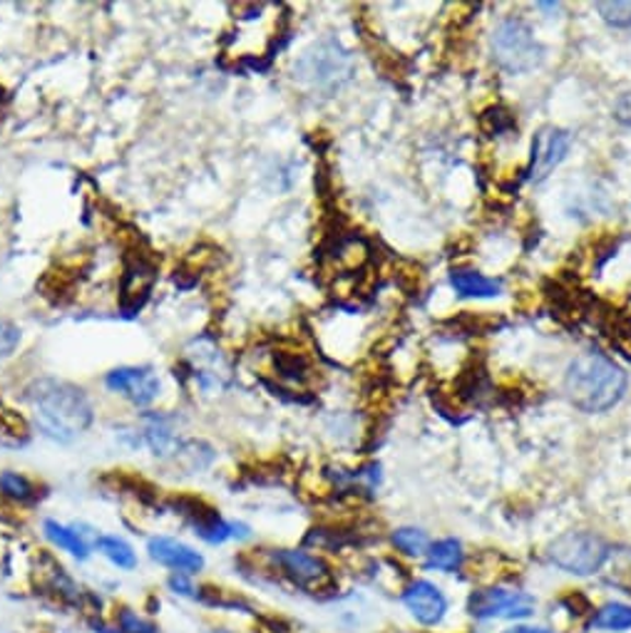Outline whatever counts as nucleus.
Returning <instances> with one entry per match:
<instances>
[{"mask_svg": "<svg viewBox=\"0 0 631 633\" xmlns=\"http://www.w3.org/2000/svg\"><path fill=\"white\" fill-rule=\"evenodd\" d=\"M25 398L31 402L38 427L58 443H70V439L80 437L93 422V406H90L87 396L66 380H35L27 388Z\"/></svg>", "mask_w": 631, "mask_h": 633, "instance_id": "obj_1", "label": "nucleus"}, {"mask_svg": "<svg viewBox=\"0 0 631 633\" xmlns=\"http://www.w3.org/2000/svg\"><path fill=\"white\" fill-rule=\"evenodd\" d=\"M627 390V373L607 355L587 351L574 357L564 375V392L582 412H607Z\"/></svg>", "mask_w": 631, "mask_h": 633, "instance_id": "obj_2", "label": "nucleus"}, {"mask_svg": "<svg viewBox=\"0 0 631 633\" xmlns=\"http://www.w3.org/2000/svg\"><path fill=\"white\" fill-rule=\"evenodd\" d=\"M539 601L533 591L515 584L475 586L465 599V617L475 623H527L537 617Z\"/></svg>", "mask_w": 631, "mask_h": 633, "instance_id": "obj_3", "label": "nucleus"}, {"mask_svg": "<svg viewBox=\"0 0 631 633\" xmlns=\"http://www.w3.org/2000/svg\"><path fill=\"white\" fill-rule=\"evenodd\" d=\"M547 562L564 574L589 579L611 559V544L594 531H564L547 544Z\"/></svg>", "mask_w": 631, "mask_h": 633, "instance_id": "obj_4", "label": "nucleus"}, {"mask_svg": "<svg viewBox=\"0 0 631 633\" xmlns=\"http://www.w3.org/2000/svg\"><path fill=\"white\" fill-rule=\"evenodd\" d=\"M269 564L283 582H289L294 589L304 594H326L334 591L336 586L334 566L322 554L308 552V549H273L269 554Z\"/></svg>", "mask_w": 631, "mask_h": 633, "instance_id": "obj_5", "label": "nucleus"}, {"mask_svg": "<svg viewBox=\"0 0 631 633\" xmlns=\"http://www.w3.org/2000/svg\"><path fill=\"white\" fill-rule=\"evenodd\" d=\"M492 58L510 75H523L542 62L545 50L525 21L507 17L492 33Z\"/></svg>", "mask_w": 631, "mask_h": 633, "instance_id": "obj_6", "label": "nucleus"}, {"mask_svg": "<svg viewBox=\"0 0 631 633\" xmlns=\"http://www.w3.org/2000/svg\"><path fill=\"white\" fill-rule=\"evenodd\" d=\"M400 603L420 629H441L451 617V596L433 579H410L400 589Z\"/></svg>", "mask_w": 631, "mask_h": 633, "instance_id": "obj_7", "label": "nucleus"}, {"mask_svg": "<svg viewBox=\"0 0 631 633\" xmlns=\"http://www.w3.org/2000/svg\"><path fill=\"white\" fill-rule=\"evenodd\" d=\"M148 554L154 564L170 568L172 574L197 576V574H202L207 566L205 554L197 552L195 547L177 537H164V535L152 537L148 541Z\"/></svg>", "mask_w": 631, "mask_h": 633, "instance_id": "obj_8", "label": "nucleus"}, {"mask_svg": "<svg viewBox=\"0 0 631 633\" xmlns=\"http://www.w3.org/2000/svg\"><path fill=\"white\" fill-rule=\"evenodd\" d=\"M572 134L560 127H542L535 134L533 142V162L527 167V179L529 181H542L552 174V169L560 167L564 162L566 152H570Z\"/></svg>", "mask_w": 631, "mask_h": 633, "instance_id": "obj_9", "label": "nucleus"}, {"mask_svg": "<svg viewBox=\"0 0 631 633\" xmlns=\"http://www.w3.org/2000/svg\"><path fill=\"white\" fill-rule=\"evenodd\" d=\"M107 388L132 400L135 406H150L157 398L160 380L148 368H117L107 375Z\"/></svg>", "mask_w": 631, "mask_h": 633, "instance_id": "obj_10", "label": "nucleus"}, {"mask_svg": "<svg viewBox=\"0 0 631 633\" xmlns=\"http://www.w3.org/2000/svg\"><path fill=\"white\" fill-rule=\"evenodd\" d=\"M43 535L55 549L70 554L72 559H78V562H87L90 554L95 552V541L100 537V535L90 537L85 527H80V525L68 527V525H60V521H55V519L43 521Z\"/></svg>", "mask_w": 631, "mask_h": 633, "instance_id": "obj_11", "label": "nucleus"}, {"mask_svg": "<svg viewBox=\"0 0 631 633\" xmlns=\"http://www.w3.org/2000/svg\"><path fill=\"white\" fill-rule=\"evenodd\" d=\"M182 515H187L195 535L202 541H207V544L219 547V544H224V541L234 539V521H226L217 509L207 507V504L202 502L191 504V509L182 512Z\"/></svg>", "mask_w": 631, "mask_h": 633, "instance_id": "obj_12", "label": "nucleus"}, {"mask_svg": "<svg viewBox=\"0 0 631 633\" xmlns=\"http://www.w3.org/2000/svg\"><path fill=\"white\" fill-rule=\"evenodd\" d=\"M425 572L435 574H460L465 566H468V552H465L463 541L455 537H443L430 541L428 552L423 556Z\"/></svg>", "mask_w": 631, "mask_h": 633, "instance_id": "obj_13", "label": "nucleus"}, {"mask_svg": "<svg viewBox=\"0 0 631 633\" xmlns=\"http://www.w3.org/2000/svg\"><path fill=\"white\" fill-rule=\"evenodd\" d=\"M582 629L587 633H631V601L611 599L594 607Z\"/></svg>", "mask_w": 631, "mask_h": 633, "instance_id": "obj_14", "label": "nucleus"}, {"mask_svg": "<svg viewBox=\"0 0 631 633\" xmlns=\"http://www.w3.org/2000/svg\"><path fill=\"white\" fill-rule=\"evenodd\" d=\"M154 283V269L150 263L137 261L135 266L125 271V281H122V306L127 310H135L144 304L148 293Z\"/></svg>", "mask_w": 631, "mask_h": 633, "instance_id": "obj_15", "label": "nucleus"}, {"mask_svg": "<svg viewBox=\"0 0 631 633\" xmlns=\"http://www.w3.org/2000/svg\"><path fill=\"white\" fill-rule=\"evenodd\" d=\"M451 283L460 296H468V298H492V296H498V293H502L500 279H488L472 269H453Z\"/></svg>", "mask_w": 631, "mask_h": 633, "instance_id": "obj_16", "label": "nucleus"}, {"mask_svg": "<svg viewBox=\"0 0 631 633\" xmlns=\"http://www.w3.org/2000/svg\"><path fill=\"white\" fill-rule=\"evenodd\" d=\"M95 552L103 554L107 562L115 568H120V572H135L137 564H140L135 547L117 535H100L95 541Z\"/></svg>", "mask_w": 631, "mask_h": 633, "instance_id": "obj_17", "label": "nucleus"}, {"mask_svg": "<svg viewBox=\"0 0 631 633\" xmlns=\"http://www.w3.org/2000/svg\"><path fill=\"white\" fill-rule=\"evenodd\" d=\"M430 541L433 539H430L428 531L420 527H398L390 531V547L396 549V554L406 559H423Z\"/></svg>", "mask_w": 631, "mask_h": 633, "instance_id": "obj_18", "label": "nucleus"}, {"mask_svg": "<svg viewBox=\"0 0 631 633\" xmlns=\"http://www.w3.org/2000/svg\"><path fill=\"white\" fill-rule=\"evenodd\" d=\"M115 633H162L157 621L135 607H117L113 613Z\"/></svg>", "mask_w": 631, "mask_h": 633, "instance_id": "obj_19", "label": "nucleus"}, {"mask_svg": "<svg viewBox=\"0 0 631 633\" xmlns=\"http://www.w3.org/2000/svg\"><path fill=\"white\" fill-rule=\"evenodd\" d=\"M0 494L17 504H27L35 500V484L21 472H3L0 474Z\"/></svg>", "mask_w": 631, "mask_h": 633, "instance_id": "obj_20", "label": "nucleus"}, {"mask_svg": "<svg viewBox=\"0 0 631 633\" xmlns=\"http://www.w3.org/2000/svg\"><path fill=\"white\" fill-rule=\"evenodd\" d=\"M480 125L488 137H500L515 130V117H512L505 107H490L488 113H482Z\"/></svg>", "mask_w": 631, "mask_h": 633, "instance_id": "obj_21", "label": "nucleus"}, {"mask_svg": "<svg viewBox=\"0 0 631 633\" xmlns=\"http://www.w3.org/2000/svg\"><path fill=\"white\" fill-rule=\"evenodd\" d=\"M167 589L179 596V599H187V601H202V594L205 589L195 582V576L189 574H170L167 579Z\"/></svg>", "mask_w": 631, "mask_h": 633, "instance_id": "obj_22", "label": "nucleus"}, {"mask_svg": "<svg viewBox=\"0 0 631 633\" xmlns=\"http://www.w3.org/2000/svg\"><path fill=\"white\" fill-rule=\"evenodd\" d=\"M605 23L615 27H631V0H615V3H597Z\"/></svg>", "mask_w": 631, "mask_h": 633, "instance_id": "obj_23", "label": "nucleus"}, {"mask_svg": "<svg viewBox=\"0 0 631 633\" xmlns=\"http://www.w3.org/2000/svg\"><path fill=\"white\" fill-rule=\"evenodd\" d=\"M17 341H21V330L8 320H0V357L11 355L15 351Z\"/></svg>", "mask_w": 631, "mask_h": 633, "instance_id": "obj_24", "label": "nucleus"}, {"mask_svg": "<svg viewBox=\"0 0 631 633\" xmlns=\"http://www.w3.org/2000/svg\"><path fill=\"white\" fill-rule=\"evenodd\" d=\"M502 633H566L562 629H554V626H547V623H515V626H507Z\"/></svg>", "mask_w": 631, "mask_h": 633, "instance_id": "obj_25", "label": "nucleus"}, {"mask_svg": "<svg viewBox=\"0 0 631 633\" xmlns=\"http://www.w3.org/2000/svg\"><path fill=\"white\" fill-rule=\"evenodd\" d=\"M615 117L619 119L621 125L631 127V90H627L624 95H619L617 105H615Z\"/></svg>", "mask_w": 631, "mask_h": 633, "instance_id": "obj_26", "label": "nucleus"}, {"mask_svg": "<svg viewBox=\"0 0 631 633\" xmlns=\"http://www.w3.org/2000/svg\"><path fill=\"white\" fill-rule=\"evenodd\" d=\"M209 633H242V631H236V629H226V626H217V629H212Z\"/></svg>", "mask_w": 631, "mask_h": 633, "instance_id": "obj_27", "label": "nucleus"}]
</instances>
